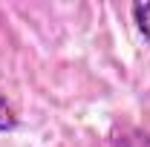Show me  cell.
Returning a JSON list of instances; mask_svg holds the SVG:
<instances>
[{
	"instance_id": "7a4b0ae2",
	"label": "cell",
	"mask_w": 150,
	"mask_h": 147,
	"mask_svg": "<svg viewBox=\"0 0 150 147\" xmlns=\"http://www.w3.org/2000/svg\"><path fill=\"white\" fill-rule=\"evenodd\" d=\"M18 127V118H15V112L9 110V104L0 98V130H15Z\"/></svg>"
},
{
	"instance_id": "6da1fadb",
	"label": "cell",
	"mask_w": 150,
	"mask_h": 147,
	"mask_svg": "<svg viewBox=\"0 0 150 147\" xmlns=\"http://www.w3.org/2000/svg\"><path fill=\"white\" fill-rule=\"evenodd\" d=\"M133 20H136L139 32L150 40V0L147 3H133Z\"/></svg>"
}]
</instances>
